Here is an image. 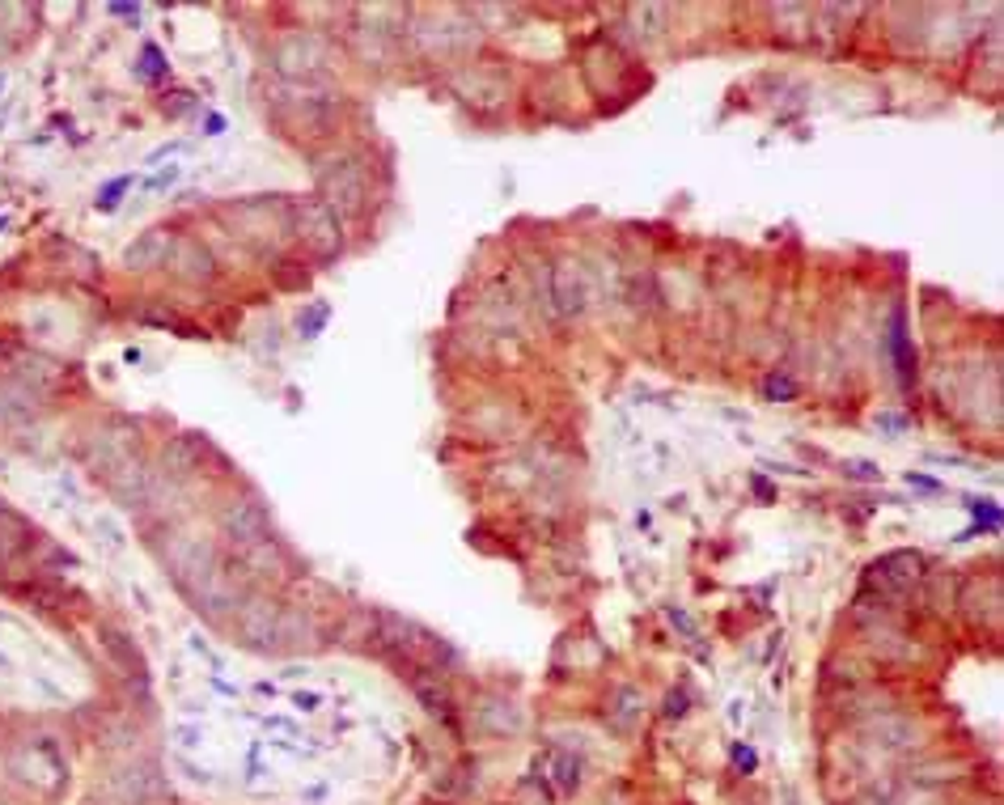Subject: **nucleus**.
Returning a JSON list of instances; mask_svg holds the SVG:
<instances>
[{"instance_id":"nucleus-1","label":"nucleus","mask_w":1004,"mask_h":805,"mask_svg":"<svg viewBox=\"0 0 1004 805\" xmlns=\"http://www.w3.org/2000/svg\"><path fill=\"white\" fill-rule=\"evenodd\" d=\"M318 191H323V204L340 216H360L369 208V165L360 157H331L318 165Z\"/></svg>"},{"instance_id":"nucleus-2","label":"nucleus","mask_w":1004,"mask_h":805,"mask_svg":"<svg viewBox=\"0 0 1004 805\" xmlns=\"http://www.w3.org/2000/svg\"><path fill=\"white\" fill-rule=\"evenodd\" d=\"M275 68L284 77H314V72L326 68V43L318 34H306V30L284 34L275 43Z\"/></svg>"},{"instance_id":"nucleus-3","label":"nucleus","mask_w":1004,"mask_h":805,"mask_svg":"<svg viewBox=\"0 0 1004 805\" xmlns=\"http://www.w3.org/2000/svg\"><path fill=\"white\" fill-rule=\"evenodd\" d=\"M297 212H301V229H297L301 242H306L318 258L335 255V250H340V221H335V212L326 208L323 199H306Z\"/></svg>"},{"instance_id":"nucleus-4","label":"nucleus","mask_w":1004,"mask_h":805,"mask_svg":"<svg viewBox=\"0 0 1004 805\" xmlns=\"http://www.w3.org/2000/svg\"><path fill=\"white\" fill-rule=\"evenodd\" d=\"M920 555L915 551H894V555H886V560H877L873 568H869V585H877L886 597L894 594H907V585L915 577H920Z\"/></svg>"},{"instance_id":"nucleus-5","label":"nucleus","mask_w":1004,"mask_h":805,"mask_svg":"<svg viewBox=\"0 0 1004 805\" xmlns=\"http://www.w3.org/2000/svg\"><path fill=\"white\" fill-rule=\"evenodd\" d=\"M538 767H543L547 797H572V792L581 789V763H577V755H568V750H547V755L538 758Z\"/></svg>"},{"instance_id":"nucleus-6","label":"nucleus","mask_w":1004,"mask_h":805,"mask_svg":"<svg viewBox=\"0 0 1004 805\" xmlns=\"http://www.w3.org/2000/svg\"><path fill=\"white\" fill-rule=\"evenodd\" d=\"M551 306L560 309L564 318H572V314L585 309V280L577 272V263H568V258L551 267Z\"/></svg>"},{"instance_id":"nucleus-7","label":"nucleus","mask_w":1004,"mask_h":805,"mask_svg":"<svg viewBox=\"0 0 1004 805\" xmlns=\"http://www.w3.org/2000/svg\"><path fill=\"white\" fill-rule=\"evenodd\" d=\"M165 267L179 275V280H191V284H199V280H208L212 275V255L199 246V242L191 238H174V246H170V258H165Z\"/></svg>"},{"instance_id":"nucleus-8","label":"nucleus","mask_w":1004,"mask_h":805,"mask_svg":"<svg viewBox=\"0 0 1004 805\" xmlns=\"http://www.w3.org/2000/svg\"><path fill=\"white\" fill-rule=\"evenodd\" d=\"M225 530L233 534L246 551L255 547V543H263V538H272V534H267V513H263V504H255V500H242V504L229 509Z\"/></svg>"},{"instance_id":"nucleus-9","label":"nucleus","mask_w":1004,"mask_h":805,"mask_svg":"<svg viewBox=\"0 0 1004 805\" xmlns=\"http://www.w3.org/2000/svg\"><path fill=\"white\" fill-rule=\"evenodd\" d=\"M170 246H174V233H170V229H148V233H140V238L128 246L123 263H128L131 272H148V267H162L165 258H170Z\"/></svg>"},{"instance_id":"nucleus-10","label":"nucleus","mask_w":1004,"mask_h":805,"mask_svg":"<svg viewBox=\"0 0 1004 805\" xmlns=\"http://www.w3.org/2000/svg\"><path fill=\"white\" fill-rule=\"evenodd\" d=\"M411 687H416V695H420V704L433 716H441V721H454V695L441 687V678H424L411 670Z\"/></svg>"},{"instance_id":"nucleus-11","label":"nucleus","mask_w":1004,"mask_h":805,"mask_svg":"<svg viewBox=\"0 0 1004 805\" xmlns=\"http://www.w3.org/2000/svg\"><path fill=\"white\" fill-rule=\"evenodd\" d=\"M102 644H106V653L123 665V674H145V657H140V648H136L131 640H123L119 631H102Z\"/></svg>"},{"instance_id":"nucleus-12","label":"nucleus","mask_w":1004,"mask_h":805,"mask_svg":"<svg viewBox=\"0 0 1004 805\" xmlns=\"http://www.w3.org/2000/svg\"><path fill=\"white\" fill-rule=\"evenodd\" d=\"M636 712H640V695H636L632 687H623V691L615 695V704H611L606 716H611V724H615L619 733H628V729L636 724Z\"/></svg>"},{"instance_id":"nucleus-13","label":"nucleus","mask_w":1004,"mask_h":805,"mask_svg":"<svg viewBox=\"0 0 1004 805\" xmlns=\"http://www.w3.org/2000/svg\"><path fill=\"white\" fill-rule=\"evenodd\" d=\"M763 394H767V399H793L797 394V382L793 377H767V382H763Z\"/></svg>"},{"instance_id":"nucleus-14","label":"nucleus","mask_w":1004,"mask_h":805,"mask_svg":"<svg viewBox=\"0 0 1004 805\" xmlns=\"http://www.w3.org/2000/svg\"><path fill=\"white\" fill-rule=\"evenodd\" d=\"M292 708H297V712H318V708H323V695H318V691H297V695H292Z\"/></svg>"},{"instance_id":"nucleus-15","label":"nucleus","mask_w":1004,"mask_h":805,"mask_svg":"<svg viewBox=\"0 0 1004 805\" xmlns=\"http://www.w3.org/2000/svg\"><path fill=\"white\" fill-rule=\"evenodd\" d=\"M123 187H128V178H119V182H111L106 191L97 195V208H114V204H119V191H123Z\"/></svg>"},{"instance_id":"nucleus-16","label":"nucleus","mask_w":1004,"mask_h":805,"mask_svg":"<svg viewBox=\"0 0 1004 805\" xmlns=\"http://www.w3.org/2000/svg\"><path fill=\"white\" fill-rule=\"evenodd\" d=\"M733 763H738L742 772H755V763H759V758H755V750H750V746H733Z\"/></svg>"},{"instance_id":"nucleus-17","label":"nucleus","mask_w":1004,"mask_h":805,"mask_svg":"<svg viewBox=\"0 0 1004 805\" xmlns=\"http://www.w3.org/2000/svg\"><path fill=\"white\" fill-rule=\"evenodd\" d=\"M670 716H682V712H687V695H670Z\"/></svg>"}]
</instances>
